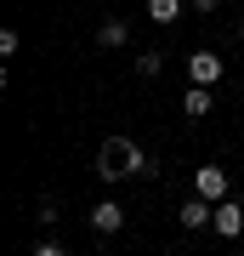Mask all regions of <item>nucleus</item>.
Returning <instances> with one entry per match:
<instances>
[{
  "mask_svg": "<svg viewBox=\"0 0 244 256\" xmlns=\"http://www.w3.org/2000/svg\"><path fill=\"white\" fill-rule=\"evenodd\" d=\"M239 40H244V18H239Z\"/></svg>",
  "mask_w": 244,
  "mask_h": 256,
  "instance_id": "obj_13",
  "label": "nucleus"
},
{
  "mask_svg": "<svg viewBox=\"0 0 244 256\" xmlns=\"http://www.w3.org/2000/svg\"><path fill=\"white\" fill-rule=\"evenodd\" d=\"M97 46H102V52H119V46H131V23H119V18H102V28H97Z\"/></svg>",
  "mask_w": 244,
  "mask_h": 256,
  "instance_id": "obj_7",
  "label": "nucleus"
},
{
  "mask_svg": "<svg viewBox=\"0 0 244 256\" xmlns=\"http://www.w3.org/2000/svg\"><path fill=\"white\" fill-rule=\"evenodd\" d=\"M34 256H68V250L57 245V239H40V245H34Z\"/></svg>",
  "mask_w": 244,
  "mask_h": 256,
  "instance_id": "obj_11",
  "label": "nucleus"
},
{
  "mask_svg": "<svg viewBox=\"0 0 244 256\" xmlns=\"http://www.w3.org/2000/svg\"><path fill=\"white\" fill-rule=\"evenodd\" d=\"M193 194H199V200H210V205L233 200V194H227V171H222V165H199V171H193Z\"/></svg>",
  "mask_w": 244,
  "mask_h": 256,
  "instance_id": "obj_2",
  "label": "nucleus"
},
{
  "mask_svg": "<svg viewBox=\"0 0 244 256\" xmlns=\"http://www.w3.org/2000/svg\"><path fill=\"white\" fill-rule=\"evenodd\" d=\"M91 228H97V234H119V228H125V210H119L114 200L91 205Z\"/></svg>",
  "mask_w": 244,
  "mask_h": 256,
  "instance_id": "obj_6",
  "label": "nucleus"
},
{
  "mask_svg": "<svg viewBox=\"0 0 244 256\" xmlns=\"http://www.w3.org/2000/svg\"><path fill=\"white\" fill-rule=\"evenodd\" d=\"M216 6H222V0H188V12H205V18H210Z\"/></svg>",
  "mask_w": 244,
  "mask_h": 256,
  "instance_id": "obj_12",
  "label": "nucleus"
},
{
  "mask_svg": "<svg viewBox=\"0 0 244 256\" xmlns=\"http://www.w3.org/2000/svg\"><path fill=\"white\" fill-rule=\"evenodd\" d=\"M182 12H188V0H148V18H154L159 28H165V23H176Z\"/></svg>",
  "mask_w": 244,
  "mask_h": 256,
  "instance_id": "obj_9",
  "label": "nucleus"
},
{
  "mask_svg": "<svg viewBox=\"0 0 244 256\" xmlns=\"http://www.w3.org/2000/svg\"><path fill=\"white\" fill-rule=\"evenodd\" d=\"M97 176L102 182H125V176H159V165L142 154L131 137H108L97 148Z\"/></svg>",
  "mask_w": 244,
  "mask_h": 256,
  "instance_id": "obj_1",
  "label": "nucleus"
},
{
  "mask_svg": "<svg viewBox=\"0 0 244 256\" xmlns=\"http://www.w3.org/2000/svg\"><path fill=\"white\" fill-rule=\"evenodd\" d=\"M210 102H216V92H210V86H188V92H182V114H188V120H205Z\"/></svg>",
  "mask_w": 244,
  "mask_h": 256,
  "instance_id": "obj_8",
  "label": "nucleus"
},
{
  "mask_svg": "<svg viewBox=\"0 0 244 256\" xmlns=\"http://www.w3.org/2000/svg\"><path fill=\"white\" fill-rule=\"evenodd\" d=\"M176 222H182V228H210V222H216V205L193 194V200H182V205H176Z\"/></svg>",
  "mask_w": 244,
  "mask_h": 256,
  "instance_id": "obj_4",
  "label": "nucleus"
},
{
  "mask_svg": "<svg viewBox=\"0 0 244 256\" xmlns=\"http://www.w3.org/2000/svg\"><path fill=\"white\" fill-rule=\"evenodd\" d=\"M210 228H216L222 239H239V234H244V205H239V200H222V205H216V222H210Z\"/></svg>",
  "mask_w": 244,
  "mask_h": 256,
  "instance_id": "obj_5",
  "label": "nucleus"
},
{
  "mask_svg": "<svg viewBox=\"0 0 244 256\" xmlns=\"http://www.w3.org/2000/svg\"><path fill=\"white\" fill-rule=\"evenodd\" d=\"M159 68H165V57H159V52H142V57H136V74H142V80H154Z\"/></svg>",
  "mask_w": 244,
  "mask_h": 256,
  "instance_id": "obj_10",
  "label": "nucleus"
},
{
  "mask_svg": "<svg viewBox=\"0 0 244 256\" xmlns=\"http://www.w3.org/2000/svg\"><path fill=\"white\" fill-rule=\"evenodd\" d=\"M188 80H193V86H210V92H216V86H222V57L210 52V46H205V52H193V57H188Z\"/></svg>",
  "mask_w": 244,
  "mask_h": 256,
  "instance_id": "obj_3",
  "label": "nucleus"
}]
</instances>
